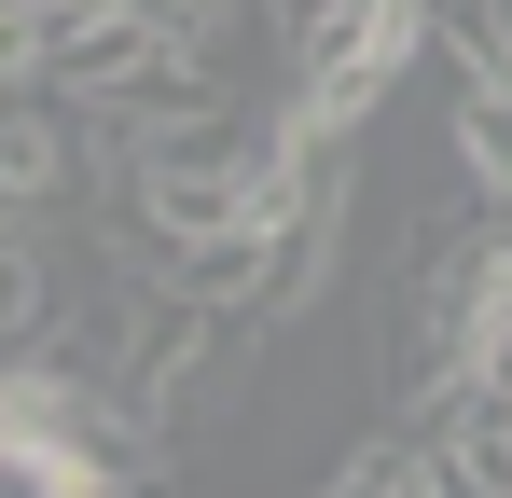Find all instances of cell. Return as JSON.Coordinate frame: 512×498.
Masks as SVG:
<instances>
[{
    "instance_id": "6da1fadb",
    "label": "cell",
    "mask_w": 512,
    "mask_h": 498,
    "mask_svg": "<svg viewBox=\"0 0 512 498\" xmlns=\"http://www.w3.org/2000/svg\"><path fill=\"white\" fill-rule=\"evenodd\" d=\"M0 471L28 498H111V485H153L167 471V429L125 402L111 374H70L56 346H28L0 374Z\"/></svg>"
},
{
    "instance_id": "7a4b0ae2",
    "label": "cell",
    "mask_w": 512,
    "mask_h": 498,
    "mask_svg": "<svg viewBox=\"0 0 512 498\" xmlns=\"http://www.w3.org/2000/svg\"><path fill=\"white\" fill-rule=\"evenodd\" d=\"M429 42H443L429 0H333V14L291 42V97H277V125H291L305 153H346V139L374 125V97L416 70Z\"/></svg>"
},
{
    "instance_id": "3957f363",
    "label": "cell",
    "mask_w": 512,
    "mask_h": 498,
    "mask_svg": "<svg viewBox=\"0 0 512 498\" xmlns=\"http://www.w3.org/2000/svg\"><path fill=\"white\" fill-rule=\"evenodd\" d=\"M429 485H457V457H443V415H429V402H402V415H388V429H374V443L333 471V498H429Z\"/></svg>"
}]
</instances>
